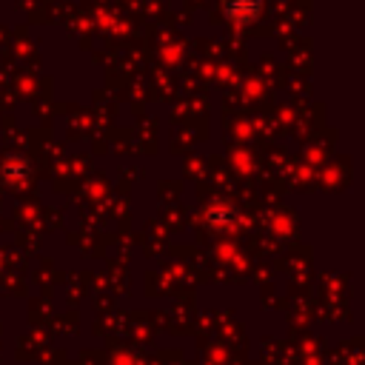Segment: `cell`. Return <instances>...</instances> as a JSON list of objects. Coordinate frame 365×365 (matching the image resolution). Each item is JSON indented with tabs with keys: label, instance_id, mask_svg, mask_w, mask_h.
Wrapping results in <instances>:
<instances>
[{
	"label": "cell",
	"instance_id": "obj_1",
	"mask_svg": "<svg viewBox=\"0 0 365 365\" xmlns=\"http://www.w3.org/2000/svg\"><path fill=\"white\" fill-rule=\"evenodd\" d=\"M257 9H259V0H228L225 3V11L237 20H245V17L257 14Z\"/></svg>",
	"mask_w": 365,
	"mask_h": 365
}]
</instances>
